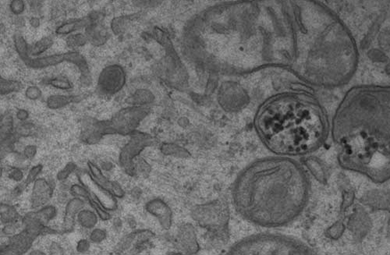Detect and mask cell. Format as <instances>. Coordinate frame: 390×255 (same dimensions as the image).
Instances as JSON below:
<instances>
[{"label": "cell", "mask_w": 390, "mask_h": 255, "mask_svg": "<svg viewBox=\"0 0 390 255\" xmlns=\"http://www.w3.org/2000/svg\"><path fill=\"white\" fill-rule=\"evenodd\" d=\"M18 228L19 225L17 224V222L5 224L4 228H3V233H4L6 236H10V237H11V236L16 234V232H17Z\"/></svg>", "instance_id": "cell-45"}, {"label": "cell", "mask_w": 390, "mask_h": 255, "mask_svg": "<svg viewBox=\"0 0 390 255\" xmlns=\"http://www.w3.org/2000/svg\"><path fill=\"white\" fill-rule=\"evenodd\" d=\"M308 173L287 156L256 159L240 171L232 190L237 213L250 223L265 228L295 222L309 201Z\"/></svg>", "instance_id": "cell-2"}, {"label": "cell", "mask_w": 390, "mask_h": 255, "mask_svg": "<svg viewBox=\"0 0 390 255\" xmlns=\"http://www.w3.org/2000/svg\"><path fill=\"white\" fill-rule=\"evenodd\" d=\"M30 254L32 255H41L45 254V252L41 251L40 250H34L33 251L30 252Z\"/></svg>", "instance_id": "cell-52"}, {"label": "cell", "mask_w": 390, "mask_h": 255, "mask_svg": "<svg viewBox=\"0 0 390 255\" xmlns=\"http://www.w3.org/2000/svg\"><path fill=\"white\" fill-rule=\"evenodd\" d=\"M87 200L101 220L107 221L111 219V215L109 211L105 209L100 203L98 202V200H95L92 195L90 196L89 198Z\"/></svg>", "instance_id": "cell-35"}, {"label": "cell", "mask_w": 390, "mask_h": 255, "mask_svg": "<svg viewBox=\"0 0 390 255\" xmlns=\"http://www.w3.org/2000/svg\"><path fill=\"white\" fill-rule=\"evenodd\" d=\"M85 34L88 42L95 47L103 46L110 38V33L102 23L98 13H94V20L85 29Z\"/></svg>", "instance_id": "cell-16"}, {"label": "cell", "mask_w": 390, "mask_h": 255, "mask_svg": "<svg viewBox=\"0 0 390 255\" xmlns=\"http://www.w3.org/2000/svg\"><path fill=\"white\" fill-rule=\"evenodd\" d=\"M192 216L196 222L208 229L225 228L229 222V210L220 201H212L198 206L192 212Z\"/></svg>", "instance_id": "cell-9"}, {"label": "cell", "mask_w": 390, "mask_h": 255, "mask_svg": "<svg viewBox=\"0 0 390 255\" xmlns=\"http://www.w3.org/2000/svg\"><path fill=\"white\" fill-rule=\"evenodd\" d=\"M53 195V187L45 178H38L34 183L31 194V206L32 209L43 207L50 201Z\"/></svg>", "instance_id": "cell-17"}, {"label": "cell", "mask_w": 390, "mask_h": 255, "mask_svg": "<svg viewBox=\"0 0 390 255\" xmlns=\"http://www.w3.org/2000/svg\"><path fill=\"white\" fill-rule=\"evenodd\" d=\"M107 237V234L105 230L94 229L90 234V240L94 244H100L103 242Z\"/></svg>", "instance_id": "cell-41"}, {"label": "cell", "mask_w": 390, "mask_h": 255, "mask_svg": "<svg viewBox=\"0 0 390 255\" xmlns=\"http://www.w3.org/2000/svg\"><path fill=\"white\" fill-rule=\"evenodd\" d=\"M163 0H131L133 5L141 10L153 9L159 7Z\"/></svg>", "instance_id": "cell-36"}, {"label": "cell", "mask_w": 390, "mask_h": 255, "mask_svg": "<svg viewBox=\"0 0 390 255\" xmlns=\"http://www.w3.org/2000/svg\"><path fill=\"white\" fill-rule=\"evenodd\" d=\"M31 23H32V26L36 28V27H38V25H39V20L37 18H32V20H31Z\"/></svg>", "instance_id": "cell-51"}, {"label": "cell", "mask_w": 390, "mask_h": 255, "mask_svg": "<svg viewBox=\"0 0 390 255\" xmlns=\"http://www.w3.org/2000/svg\"><path fill=\"white\" fill-rule=\"evenodd\" d=\"M88 38L85 34L74 33L67 35L66 38V45L68 48L76 49L80 47L84 46L88 43Z\"/></svg>", "instance_id": "cell-33"}, {"label": "cell", "mask_w": 390, "mask_h": 255, "mask_svg": "<svg viewBox=\"0 0 390 255\" xmlns=\"http://www.w3.org/2000/svg\"><path fill=\"white\" fill-rule=\"evenodd\" d=\"M21 221L23 231L10 237L7 244L1 247V254H25L30 250L34 241L40 236L60 234L59 231L39 222L34 216L33 212L26 214Z\"/></svg>", "instance_id": "cell-6"}, {"label": "cell", "mask_w": 390, "mask_h": 255, "mask_svg": "<svg viewBox=\"0 0 390 255\" xmlns=\"http://www.w3.org/2000/svg\"><path fill=\"white\" fill-rule=\"evenodd\" d=\"M70 193L74 197H80V198L86 200L91 195L89 191L82 184H74L72 185V187H70Z\"/></svg>", "instance_id": "cell-37"}, {"label": "cell", "mask_w": 390, "mask_h": 255, "mask_svg": "<svg viewBox=\"0 0 390 255\" xmlns=\"http://www.w3.org/2000/svg\"><path fill=\"white\" fill-rule=\"evenodd\" d=\"M57 213V209L53 206H43L39 210L34 212V215L36 219L41 223L46 225H48L50 221L56 217Z\"/></svg>", "instance_id": "cell-31"}, {"label": "cell", "mask_w": 390, "mask_h": 255, "mask_svg": "<svg viewBox=\"0 0 390 255\" xmlns=\"http://www.w3.org/2000/svg\"><path fill=\"white\" fill-rule=\"evenodd\" d=\"M82 99V95H50L47 98L46 106L50 110H59L72 103H78Z\"/></svg>", "instance_id": "cell-23"}, {"label": "cell", "mask_w": 390, "mask_h": 255, "mask_svg": "<svg viewBox=\"0 0 390 255\" xmlns=\"http://www.w3.org/2000/svg\"><path fill=\"white\" fill-rule=\"evenodd\" d=\"M145 209L152 216L159 221L162 229L168 231L173 224V212L168 205L160 198H154L149 200L145 205Z\"/></svg>", "instance_id": "cell-14"}, {"label": "cell", "mask_w": 390, "mask_h": 255, "mask_svg": "<svg viewBox=\"0 0 390 255\" xmlns=\"http://www.w3.org/2000/svg\"><path fill=\"white\" fill-rule=\"evenodd\" d=\"M35 126L32 123H23L19 125L16 129L15 132L19 138L20 137H29L33 132Z\"/></svg>", "instance_id": "cell-40"}, {"label": "cell", "mask_w": 390, "mask_h": 255, "mask_svg": "<svg viewBox=\"0 0 390 255\" xmlns=\"http://www.w3.org/2000/svg\"><path fill=\"white\" fill-rule=\"evenodd\" d=\"M87 166H88L90 173L98 184L111 191L116 198H123L124 197L125 192H124L122 187L116 181H110V180L108 179L97 165L94 164L91 161H88Z\"/></svg>", "instance_id": "cell-20"}, {"label": "cell", "mask_w": 390, "mask_h": 255, "mask_svg": "<svg viewBox=\"0 0 390 255\" xmlns=\"http://www.w3.org/2000/svg\"><path fill=\"white\" fill-rule=\"evenodd\" d=\"M151 106H130L116 112L112 118L106 119L108 134L130 136L151 113Z\"/></svg>", "instance_id": "cell-7"}, {"label": "cell", "mask_w": 390, "mask_h": 255, "mask_svg": "<svg viewBox=\"0 0 390 255\" xmlns=\"http://www.w3.org/2000/svg\"><path fill=\"white\" fill-rule=\"evenodd\" d=\"M160 151L162 154L167 156H173L175 158L187 159L190 156V153L185 147L174 143H163L160 146Z\"/></svg>", "instance_id": "cell-25"}, {"label": "cell", "mask_w": 390, "mask_h": 255, "mask_svg": "<svg viewBox=\"0 0 390 255\" xmlns=\"http://www.w3.org/2000/svg\"><path fill=\"white\" fill-rule=\"evenodd\" d=\"M106 135L107 131L105 120H100L92 117H88L83 120L80 135L82 142L93 145L100 143L103 137Z\"/></svg>", "instance_id": "cell-13"}, {"label": "cell", "mask_w": 390, "mask_h": 255, "mask_svg": "<svg viewBox=\"0 0 390 255\" xmlns=\"http://www.w3.org/2000/svg\"><path fill=\"white\" fill-rule=\"evenodd\" d=\"M45 85H50L57 89L63 90V91H67L74 88L73 83L66 76H63L48 78L45 81Z\"/></svg>", "instance_id": "cell-32"}, {"label": "cell", "mask_w": 390, "mask_h": 255, "mask_svg": "<svg viewBox=\"0 0 390 255\" xmlns=\"http://www.w3.org/2000/svg\"><path fill=\"white\" fill-rule=\"evenodd\" d=\"M177 244L180 250L185 253H196L199 245L194 228L191 224H184L177 233Z\"/></svg>", "instance_id": "cell-18"}, {"label": "cell", "mask_w": 390, "mask_h": 255, "mask_svg": "<svg viewBox=\"0 0 390 255\" xmlns=\"http://www.w3.org/2000/svg\"><path fill=\"white\" fill-rule=\"evenodd\" d=\"M155 237L154 233L149 230H138L133 231L131 234L121 239L115 248V253H126L131 249L135 248L140 245L149 242L151 239Z\"/></svg>", "instance_id": "cell-15"}, {"label": "cell", "mask_w": 390, "mask_h": 255, "mask_svg": "<svg viewBox=\"0 0 390 255\" xmlns=\"http://www.w3.org/2000/svg\"><path fill=\"white\" fill-rule=\"evenodd\" d=\"M218 100L222 108L226 111L234 113L248 106L249 97L247 91L239 84L228 82L220 87Z\"/></svg>", "instance_id": "cell-11"}, {"label": "cell", "mask_w": 390, "mask_h": 255, "mask_svg": "<svg viewBox=\"0 0 390 255\" xmlns=\"http://www.w3.org/2000/svg\"><path fill=\"white\" fill-rule=\"evenodd\" d=\"M78 178L80 184L86 187L92 197L97 200L98 202L105 209L109 212H113L117 209L118 202L116 197L109 190L98 184L90 172H80L78 174Z\"/></svg>", "instance_id": "cell-12"}, {"label": "cell", "mask_w": 390, "mask_h": 255, "mask_svg": "<svg viewBox=\"0 0 390 255\" xmlns=\"http://www.w3.org/2000/svg\"><path fill=\"white\" fill-rule=\"evenodd\" d=\"M130 139L121 148L119 155V164L125 173L131 176H137L136 158L140 156L146 147L154 145L155 138L147 133L135 131L130 134Z\"/></svg>", "instance_id": "cell-8"}, {"label": "cell", "mask_w": 390, "mask_h": 255, "mask_svg": "<svg viewBox=\"0 0 390 255\" xmlns=\"http://www.w3.org/2000/svg\"><path fill=\"white\" fill-rule=\"evenodd\" d=\"M42 168H43L42 165L39 164L33 166V167L30 169L29 174H28V176H27L26 180H25V182H23V184H25L26 187L30 185L32 183H35V181L38 179V175H39V174L41 173V171H42Z\"/></svg>", "instance_id": "cell-39"}, {"label": "cell", "mask_w": 390, "mask_h": 255, "mask_svg": "<svg viewBox=\"0 0 390 255\" xmlns=\"http://www.w3.org/2000/svg\"><path fill=\"white\" fill-rule=\"evenodd\" d=\"M306 166L311 171L313 176L316 177V179L319 181H324L325 174L322 169L321 165L319 164V162L314 158H308L304 161Z\"/></svg>", "instance_id": "cell-34"}, {"label": "cell", "mask_w": 390, "mask_h": 255, "mask_svg": "<svg viewBox=\"0 0 390 255\" xmlns=\"http://www.w3.org/2000/svg\"><path fill=\"white\" fill-rule=\"evenodd\" d=\"M136 163H136L137 175H138V172L144 173V175H148L149 173V172L151 171V166L148 164L146 161L141 159V162H140V159H139L138 162H136Z\"/></svg>", "instance_id": "cell-44"}, {"label": "cell", "mask_w": 390, "mask_h": 255, "mask_svg": "<svg viewBox=\"0 0 390 255\" xmlns=\"http://www.w3.org/2000/svg\"><path fill=\"white\" fill-rule=\"evenodd\" d=\"M78 222L85 229H93L99 222V216L94 211L82 209L78 213Z\"/></svg>", "instance_id": "cell-26"}, {"label": "cell", "mask_w": 390, "mask_h": 255, "mask_svg": "<svg viewBox=\"0 0 390 255\" xmlns=\"http://www.w3.org/2000/svg\"><path fill=\"white\" fill-rule=\"evenodd\" d=\"M16 117L17 119H19L20 121L25 122L27 119H29V112L25 110H19L16 113Z\"/></svg>", "instance_id": "cell-50"}, {"label": "cell", "mask_w": 390, "mask_h": 255, "mask_svg": "<svg viewBox=\"0 0 390 255\" xmlns=\"http://www.w3.org/2000/svg\"><path fill=\"white\" fill-rule=\"evenodd\" d=\"M263 145L275 156L311 154L327 140L330 123L316 97L305 91L279 93L264 100L254 118Z\"/></svg>", "instance_id": "cell-3"}, {"label": "cell", "mask_w": 390, "mask_h": 255, "mask_svg": "<svg viewBox=\"0 0 390 255\" xmlns=\"http://www.w3.org/2000/svg\"><path fill=\"white\" fill-rule=\"evenodd\" d=\"M229 254H314L315 252L301 240L280 234H255L231 246Z\"/></svg>", "instance_id": "cell-4"}, {"label": "cell", "mask_w": 390, "mask_h": 255, "mask_svg": "<svg viewBox=\"0 0 390 255\" xmlns=\"http://www.w3.org/2000/svg\"><path fill=\"white\" fill-rule=\"evenodd\" d=\"M14 131V121H13V115L10 112H5L1 115L0 119V134H1V140L5 139L8 137L11 136Z\"/></svg>", "instance_id": "cell-28"}, {"label": "cell", "mask_w": 390, "mask_h": 255, "mask_svg": "<svg viewBox=\"0 0 390 255\" xmlns=\"http://www.w3.org/2000/svg\"><path fill=\"white\" fill-rule=\"evenodd\" d=\"M23 156L28 159H32L37 154V147L35 145H28L23 148Z\"/></svg>", "instance_id": "cell-47"}, {"label": "cell", "mask_w": 390, "mask_h": 255, "mask_svg": "<svg viewBox=\"0 0 390 255\" xmlns=\"http://www.w3.org/2000/svg\"><path fill=\"white\" fill-rule=\"evenodd\" d=\"M155 96L152 91L148 89H137L127 100L130 106H151L154 103Z\"/></svg>", "instance_id": "cell-24"}, {"label": "cell", "mask_w": 390, "mask_h": 255, "mask_svg": "<svg viewBox=\"0 0 390 255\" xmlns=\"http://www.w3.org/2000/svg\"><path fill=\"white\" fill-rule=\"evenodd\" d=\"M85 206V200L80 197H74L68 201L65 208L62 234H69L73 232L76 223V217L80 211Z\"/></svg>", "instance_id": "cell-19"}, {"label": "cell", "mask_w": 390, "mask_h": 255, "mask_svg": "<svg viewBox=\"0 0 390 255\" xmlns=\"http://www.w3.org/2000/svg\"><path fill=\"white\" fill-rule=\"evenodd\" d=\"M13 45L19 58L25 66L34 70H42L50 66H57L63 63H69L75 65L79 70L80 81L84 87H88L92 82L91 70L86 59L79 52L71 50L66 53H57L50 56L33 57L29 54V45L23 35L15 33L13 35Z\"/></svg>", "instance_id": "cell-5"}, {"label": "cell", "mask_w": 390, "mask_h": 255, "mask_svg": "<svg viewBox=\"0 0 390 255\" xmlns=\"http://www.w3.org/2000/svg\"><path fill=\"white\" fill-rule=\"evenodd\" d=\"M77 169H78V166L76 163H72V162L68 163L66 166L57 174V180L60 181H66L72 173L76 171Z\"/></svg>", "instance_id": "cell-38"}, {"label": "cell", "mask_w": 390, "mask_h": 255, "mask_svg": "<svg viewBox=\"0 0 390 255\" xmlns=\"http://www.w3.org/2000/svg\"><path fill=\"white\" fill-rule=\"evenodd\" d=\"M96 0H88V2L90 3V4H93V3L95 2Z\"/></svg>", "instance_id": "cell-53"}, {"label": "cell", "mask_w": 390, "mask_h": 255, "mask_svg": "<svg viewBox=\"0 0 390 255\" xmlns=\"http://www.w3.org/2000/svg\"><path fill=\"white\" fill-rule=\"evenodd\" d=\"M330 133L343 169L376 184L389 181V85L351 88L332 116Z\"/></svg>", "instance_id": "cell-1"}, {"label": "cell", "mask_w": 390, "mask_h": 255, "mask_svg": "<svg viewBox=\"0 0 390 255\" xmlns=\"http://www.w3.org/2000/svg\"><path fill=\"white\" fill-rule=\"evenodd\" d=\"M0 218H1V222L5 225V224L17 222L20 219V215L14 206L1 204Z\"/></svg>", "instance_id": "cell-29"}, {"label": "cell", "mask_w": 390, "mask_h": 255, "mask_svg": "<svg viewBox=\"0 0 390 255\" xmlns=\"http://www.w3.org/2000/svg\"><path fill=\"white\" fill-rule=\"evenodd\" d=\"M143 15L142 11L137 12V13H130V14H125V15L115 17L113 20H111L110 29L112 32L116 36L123 35L129 29L130 26L134 22L141 18Z\"/></svg>", "instance_id": "cell-22"}, {"label": "cell", "mask_w": 390, "mask_h": 255, "mask_svg": "<svg viewBox=\"0 0 390 255\" xmlns=\"http://www.w3.org/2000/svg\"><path fill=\"white\" fill-rule=\"evenodd\" d=\"M50 250L51 254H63L65 253L63 247L58 243H52Z\"/></svg>", "instance_id": "cell-49"}, {"label": "cell", "mask_w": 390, "mask_h": 255, "mask_svg": "<svg viewBox=\"0 0 390 255\" xmlns=\"http://www.w3.org/2000/svg\"><path fill=\"white\" fill-rule=\"evenodd\" d=\"M8 176L12 181H16V182H20L23 180V173L20 169L13 168V169H10Z\"/></svg>", "instance_id": "cell-46"}, {"label": "cell", "mask_w": 390, "mask_h": 255, "mask_svg": "<svg viewBox=\"0 0 390 255\" xmlns=\"http://www.w3.org/2000/svg\"><path fill=\"white\" fill-rule=\"evenodd\" d=\"M25 4L23 0H12L10 4V10L13 14L20 15L25 11Z\"/></svg>", "instance_id": "cell-43"}, {"label": "cell", "mask_w": 390, "mask_h": 255, "mask_svg": "<svg viewBox=\"0 0 390 255\" xmlns=\"http://www.w3.org/2000/svg\"><path fill=\"white\" fill-rule=\"evenodd\" d=\"M127 83V73L121 65L111 64L102 70L98 78L97 90L105 96L119 93Z\"/></svg>", "instance_id": "cell-10"}, {"label": "cell", "mask_w": 390, "mask_h": 255, "mask_svg": "<svg viewBox=\"0 0 390 255\" xmlns=\"http://www.w3.org/2000/svg\"><path fill=\"white\" fill-rule=\"evenodd\" d=\"M90 247H91V244H90L89 241L85 240V239H82V240H79L78 244H77V250L79 253H85V252L89 250Z\"/></svg>", "instance_id": "cell-48"}, {"label": "cell", "mask_w": 390, "mask_h": 255, "mask_svg": "<svg viewBox=\"0 0 390 255\" xmlns=\"http://www.w3.org/2000/svg\"><path fill=\"white\" fill-rule=\"evenodd\" d=\"M54 43V40L53 37L46 36L38 40V42H35L32 45H29V52L32 57H40L41 54L50 49L53 46Z\"/></svg>", "instance_id": "cell-27"}, {"label": "cell", "mask_w": 390, "mask_h": 255, "mask_svg": "<svg viewBox=\"0 0 390 255\" xmlns=\"http://www.w3.org/2000/svg\"><path fill=\"white\" fill-rule=\"evenodd\" d=\"M94 20V13H90L89 15L81 18L71 19L57 27L56 33L58 35H71L81 29H85Z\"/></svg>", "instance_id": "cell-21"}, {"label": "cell", "mask_w": 390, "mask_h": 255, "mask_svg": "<svg viewBox=\"0 0 390 255\" xmlns=\"http://www.w3.org/2000/svg\"><path fill=\"white\" fill-rule=\"evenodd\" d=\"M23 88V85L15 80L0 78V95H7L12 93L19 92Z\"/></svg>", "instance_id": "cell-30"}, {"label": "cell", "mask_w": 390, "mask_h": 255, "mask_svg": "<svg viewBox=\"0 0 390 255\" xmlns=\"http://www.w3.org/2000/svg\"><path fill=\"white\" fill-rule=\"evenodd\" d=\"M41 95L42 93L41 89L37 86H29L25 91V96L32 101L38 100V98H41Z\"/></svg>", "instance_id": "cell-42"}]
</instances>
